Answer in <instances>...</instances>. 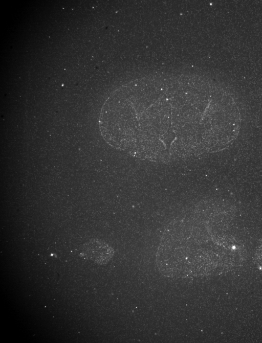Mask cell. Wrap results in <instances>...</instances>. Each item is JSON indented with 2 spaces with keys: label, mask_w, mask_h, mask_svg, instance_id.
I'll use <instances>...</instances> for the list:
<instances>
[{
  "label": "cell",
  "mask_w": 262,
  "mask_h": 343,
  "mask_svg": "<svg viewBox=\"0 0 262 343\" xmlns=\"http://www.w3.org/2000/svg\"><path fill=\"white\" fill-rule=\"evenodd\" d=\"M241 116L232 95L192 76L153 75L113 92L99 120L111 147L133 157L169 163L222 151L234 142Z\"/></svg>",
  "instance_id": "cell-1"
},
{
  "label": "cell",
  "mask_w": 262,
  "mask_h": 343,
  "mask_svg": "<svg viewBox=\"0 0 262 343\" xmlns=\"http://www.w3.org/2000/svg\"><path fill=\"white\" fill-rule=\"evenodd\" d=\"M236 211L227 199L206 198L171 220L157 253L161 270L166 274L200 273L227 262L234 258L231 255H242V249H237L240 245L220 232Z\"/></svg>",
  "instance_id": "cell-2"
},
{
  "label": "cell",
  "mask_w": 262,
  "mask_h": 343,
  "mask_svg": "<svg viewBox=\"0 0 262 343\" xmlns=\"http://www.w3.org/2000/svg\"><path fill=\"white\" fill-rule=\"evenodd\" d=\"M81 254L86 259L99 264H105L113 258L114 250L105 242L93 239L82 245Z\"/></svg>",
  "instance_id": "cell-3"
},
{
  "label": "cell",
  "mask_w": 262,
  "mask_h": 343,
  "mask_svg": "<svg viewBox=\"0 0 262 343\" xmlns=\"http://www.w3.org/2000/svg\"><path fill=\"white\" fill-rule=\"evenodd\" d=\"M255 258L257 263L262 265V240L257 249Z\"/></svg>",
  "instance_id": "cell-4"
}]
</instances>
